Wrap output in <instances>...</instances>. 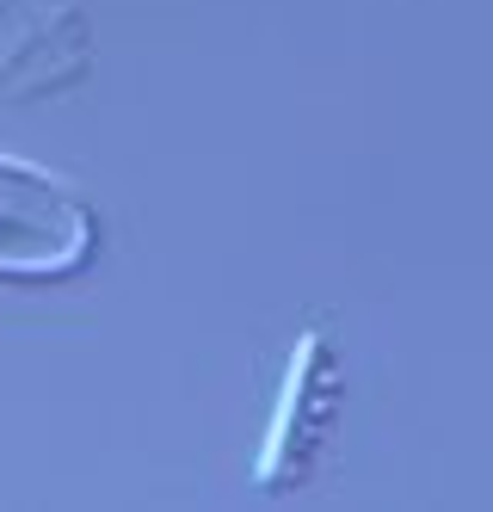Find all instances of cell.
<instances>
[{
	"instance_id": "obj_1",
	"label": "cell",
	"mask_w": 493,
	"mask_h": 512,
	"mask_svg": "<svg viewBox=\"0 0 493 512\" xmlns=\"http://www.w3.org/2000/svg\"><path fill=\"white\" fill-rule=\"evenodd\" d=\"M93 247L99 216L62 173L0 155V278H68Z\"/></svg>"
},
{
	"instance_id": "obj_2",
	"label": "cell",
	"mask_w": 493,
	"mask_h": 512,
	"mask_svg": "<svg viewBox=\"0 0 493 512\" xmlns=\"http://www.w3.org/2000/svg\"><path fill=\"white\" fill-rule=\"evenodd\" d=\"M93 68V31L74 0H0V99L62 93Z\"/></svg>"
}]
</instances>
